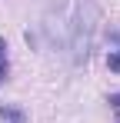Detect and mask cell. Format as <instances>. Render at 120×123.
Masks as SVG:
<instances>
[{"label":"cell","mask_w":120,"mask_h":123,"mask_svg":"<svg viewBox=\"0 0 120 123\" xmlns=\"http://www.w3.org/2000/svg\"><path fill=\"white\" fill-rule=\"evenodd\" d=\"M110 106H117V110H120V93H113V97H110Z\"/></svg>","instance_id":"obj_4"},{"label":"cell","mask_w":120,"mask_h":123,"mask_svg":"<svg viewBox=\"0 0 120 123\" xmlns=\"http://www.w3.org/2000/svg\"><path fill=\"white\" fill-rule=\"evenodd\" d=\"M117 123H120V110H117Z\"/></svg>","instance_id":"obj_5"},{"label":"cell","mask_w":120,"mask_h":123,"mask_svg":"<svg viewBox=\"0 0 120 123\" xmlns=\"http://www.w3.org/2000/svg\"><path fill=\"white\" fill-rule=\"evenodd\" d=\"M110 40L117 43V50H113V53L107 57V63H110V70H113V73H120V33H113Z\"/></svg>","instance_id":"obj_3"},{"label":"cell","mask_w":120,"mask_h":123,"mask_svg":"<svg viewBox=\"0 0 120 123\" xmlns=\"http://www.w3.org/2000/svg\"><path fill=\"white\" fill-rule=\"evenodd\" d=\"M0 120H7V123H27V117H23V110H17V106H0Z\"/></svg>","instance_id":"obj_1"},{"label":"cell","mask_w":120,"mask_h":123,"mask_svg":"<svg viewBox=\"0 0 120 123\" xmlns=\"http://www.w3.org/2000/svg\"><path fill=\"white\" fill-rule=\"evenodd\" d=\"M7 73H10V60H7V40L0 37V83L7 80Z\"/></svg>","instance_id":"obj_2"}]
</instances>
